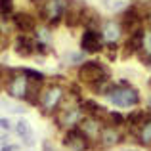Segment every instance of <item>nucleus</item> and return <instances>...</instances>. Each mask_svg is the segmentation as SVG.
I'll list each match as a JSON object with an SVG mask.
<instances>
[{
    "instance_id": "20e7f679",
    "label": "nucleus",
    "mask_w": 151,
    "mask_h": 151,
    "mask_svg": "<svg viewBox=\"0 0 151 151\" xmlns=\"http://www.w3.org/2000/svg\"><path fill=\"white\" fill-rule=\"evenodd\" d=\"M78 78L82 82L94 84V82H100V81H107L109 71H107V67H103L98 61H84L78 67Z\"/></svg>"
},
{
    "instance_id": "b1692460",
    "label": "nucleus",
    "mask_w": 151,
    "mask_h": 151,
    "mask_svg": "<svg viewBox=\"0 0 151 151\" xmlns=\"http://www.w3.org/2000/svg\"><path fill=\"white\" fill-rule=\"evenodd\" d=\"M145 21H147V25L151 27V10L147 12V14H145Z\"/></svg>"
},
{
    "instance_id": "7ed1b4c3",
    "label": "nucleus",
    "mask_w": 151,
    "mask_h": 151,
    "mask_svg": "<svg viewBox=\"0 0 151 151\" xmlns=\"http://www.w3.org/2000/svg\"><path fill=\"white\" fill-rule=\"evenodd\" d=\"M86 117L84 109H82V101L77 103V105H69V107H61L55 117L58 124L65 130H73V128H78L81 121Z\"/></svg>"
},
{
    "instance_id": "f8f14e48",
    "label": "nucleus",
    "mask_w": 151,
    "mask_h": 151,
    "mask_svg": "<svg viewBox=\"0 0 151 151\" xmlns=\"http://www.w3.org/2000/svg\"><path fill=\"white\" fill-rule=\"evenodd\" d=\"M101 33H103V38H105L107 42H117L119 40V37H121V33H122V25H121V21H105L101 25Z\"/></svg>"
},
{
    "instance_id": "ddd939ff",
    "label": "nucleus",
    "mask_w": 151,
    "mask_h": 151,
    "mask_svg": "<svg viewBox=\"0 0 151 151\" xmlns=\"http://www.w3.org/2000/svg\"><path fill=\"white\" fill-rule=\"evenodd\" d=\"M35 50H37V40L29 38L27 35H21V37L15 40V54L21 55V58H27V55H31Z\"/></svg>"
},
{
    "instance_id": "393cba45",
    "label": "nucleus",
    "mask_w": 151,
    "mask_h": 151,
    "mask_svg": "<svg viewBox=\"0 0 151 151\" xmlns=\"http://www.w3.org/2000/svg\"><path fill=\"white\" fill-rule=\"evenodd\" d=\"M144 59H145V63H147V65H151V55H145Z\"/></svg>"
},
{
    "instance_id": "4be33fe9",
    "label": "nucleus",
    "mask_w": 151,
    "mask_h": 151,
    "mask_svg": "<svg viewBox=\"0 0 151 151\" xmlns=\"http://www.w3.org/2000/svg\"><path fill=\"white\" fill-rule=\"evenodd\" d=\"M44 151H55V149H54V145H50V142H48V140L44 142Z\"/></svg>"
},
{
    "instance_id": "a211bd4d",
    "label": "nucleus",
    "mask_w": 151,
    "mask_h": 151,
    "mask_svg": "<svg viewBox=\"0 0 151 151\" xmlns=\"http://www.w3.org/2000/svg\"><path fill=\"white\" fill-rule=\"evenodd\" d=\"M23 73L29 77V81H44V73H40V71H35V69H23Z\"/></svg>"
},
{
    "instance_id": "c85d7f7f",
    "label": "nucleus",
    "mask_w": 151,
    "mask_h": 151,
    "mask_svg": "<svg viewBox=\"0 0 151 151\" xmlns=\"http://www.w3.org/2000/svg\"><path fill=\"white\" fill-rule=\"evenodd\" d=\"M35 2H37V0H35Z\"/></svg>"
},
{
    "instance_id": "bb28decb",
    "label": "nucleus",
    "mask_w": 151,
    "mask_h": 151,
    "mask_svg": "<svg viewBox=\"0 0 151 151\" xmlns=\"http://www.w3.org/2000/svg\"><path fill=\"white\" fill-rule=\"evenodd\" d=\"M149 86H151V81H149Z\"/></svg>"
},
{
    "instance_id": "f03ea898",
    "label": "nucleus",
    "mask_w": 151,
    "mask_h": 151,
    "mask_svg": "<svg viewBox=\"0 0 151 151\" xmlns=\"http://www.w3.org/2000/svg\"><path fill=\"white\" fill-rule=\"evenodd\" d=\"M29 77L21 71H12L6 77V92L14 100H27L29 94Z\"/></svg>"
},
{
    "instance_id": "39448f33",
    "label": "nucleus",
    "mask_w": 151,
    "mask_h": 151,
    "mask_svg": "<svg viewBox=\"0 0 151 151\" xmlns=\"http://www.w3.org/2000/svg\"><path fill=\"white\" fill-rule=\"evenodd\" d=\"M65 8H67V0H44L40 4V17L50 25H55L59 19L65 15Z\"/></svg>"
},
{
    "instance_id": "6ab92c4d",
    "label": "nucleus",
    "mask_w": 151,
    "mask_h": 151,
    "mask_svg": "<svg viewBox=\"0 0 151 151\" xmlns=\"http://www.w3.org/2000/svg\"><path fill=\"white\" fill-rule=\"evenodd\" d=\"M65 59L69 63H84V52H78V54H67Z\"/></svg>"
},
{
    "instance_id": "cd10ccee",
    "label": "nucleus",
    "mask_w": 151,
    "mask_h": 151,
    "mask_svg": "<svg viewBox=\"0 0 151 151\" xmlns=\"http://www.w3.org/2000/svg\"><path fill=\"white\" fill-rule=\"evenodd\" d=\"M149 103H151V100H149Z\"/></svg>"
},
{
    "instance_id": "4468645a",
    "label": "nucleus",
    "mask_w": 151,
    "mask_h": 151,
    "mask_svg": "<svg viewBox=\"0 0 151 151\" xmlns=\"http://www.w3.org/2000/svg\"><path fill=\"white\" fill-rule=\"evenodd\" d=\"M136 136H138V142L142 145H151V115L144 121V124L138 128Z\"/></svg>"
},
{
    "instance_id": "1a4fd4ad",
    "label": "nucleus",
    "mask_w": 151,
    "mask_h": 151,
    "mask_svg": "<svg viewBox=\"0 0 151 151\" xmlns=\"http://www.w3.org/2000/svg\"><path fill=\"white\" fill-rule=\"evenodd\" d=\"M63 144H65L71 151H86V149L90 147V140L78 128L67 130L65 138H63Z\"/></svg>"
},
{
    "instance_id": "f3484780",
    "label": "nucleus",
    "mask_w": 151,
    "mask_h": 151,
    "mask_svg": "<svg viewBox=\"0 0 151 151\" xmlns=\"http://www.w3.org/2000/svg\"><path fill=\"white\" fill-rule=\"evenodd\" d=\"M142 52H144V58L145 55H151V29L144 33V42H142Z\"/></svg>"
},
{
    "instance_id": "9b49d317",
    "label": "nucleus",
    "mask_w": 151,
    "mask_h": 151,
    "mask_svg": "<svg viewBox=\"0 0 151 151\" xmlns=\"http://www.w3.org/2000/svg\"><path fill=\"white\" fill-rule=\"evenodd\" d=\"M14 25L17 27L21 33H33L37 29V19L31 14H25V12H19V14L14 15Z\"/></svg>"
},
{
    "instance_id": "9d476101",
    "label": "nucleus",
    "mask_w": 151,
    "mask_h": 151,
    "mask_svg": "<svg viewBox=\"0 0 151 151\" xmlns=\"http://www.w3.org/2000/svg\"><path fill=\"white\" fill-rule=\"evenodd\" d=\"M121 132H119V128L117 126H113V124H105L103 126V130H101V136H100V147H115L117 144H121Z\"/></svg>"
},
{
    "instance_id": "dca6fc26",
    "label": "nucleus",
    "mask_w": 151,
    "mask_h": 151,
    "mask_svg": "<svg viewBox=\"0 0 151 151\" xmlns=\"http://www.w3.org/2000/svg\"><path fill=\"white\" fill-rule=\"evenodd\" d=\"M33 35H35L37 40H42V42H50L52 40V33H50L48 27H37V29L33 31Z\"/></svg>"
},
{
    "instance_id": "2eb2a0df",
    "label": "nucleus",
    "mask_w": 151,
    "mask_h": 151,
    "mask_svg": "<svg viewBox=\"0 0 151 151\" xmlns=\"http://www.w3.org/2000/svg\"><path fill=\"white\" fill-rule=\"evenodd\" d=\"M15 132H17L19 138H25V136H29V134H33V130H31V124L25 119H19V121L15 122Z\"/></svg>"
},
{
    "instance_id": "f257e3e1",
    "label": "nucleus",
    "mask_w": 151,
    "mask_h": 151,
    "mask_svg": "<svg viewBox=\"0 0 151 151\" xmlns=\"http://www.w3.org/2000/svg\"><path fill=\"white\" fill-rule=\"evenodd\" d=\"M105 98H107L111 103H113L115 107H134V105H138V101H140L138 92H136V90H134L126 81H122L119 86L115 84L113 90H111V92L107 94Z\"/></svg>"
},
{
    "instance_id": "6e6552de",
    "label": "nucleus",
    "mask_w": 151,
    "mask_h": 151,
    "mask_svg": "<svg viewBox=\"0 0 151 151\" xmlns=\"http://www.w3.org/2000/svg\"><path fill=\"white\" fill-rule=\"evenodd\" d=\"M103 33L98 29H86L84 35H82V40H81V48L86 54H94V52H100L101 44H103Z\"/></svg>"
},
{
    "instance_id": "0eeeda50",
    "label": "nucleus",
    "mask_w": 151,
    "mask_h": 151,
    "mask_svg": "<svg viewBox=\"0 0 151 151\" xmlns=\"http://www.w3.org/2000/svg\"><path fill=\"white\" fill-rule=\"evenodd\" d=\"M103 126H105V124H103L98 117H94V115H86V117L81 121V124H78V130H81V132L90 140V144L94 142V144L100 145V136H101Z\"/></svg>"
},
{
    "instance_id": "a878e982",
    "label": "nucleus",
    "mask_w": 151,
    "mask_h": 151,
    "mask_svg": "<svg viewBox=\"0 0 151 151\" xmlns=\"http://www.w3.org/2000/svg\"><path fill=\"white\" fill-rule=\"evenodd\" d=\"M126 151H134V149H126Z\"/></svg>"
},
{
    "instance_id": "aec40b11",
    "label": "nucleus",
    "mask_w": 151,
    "mask_h": 151,
    "mask_svg": "<svg viewBox=\"0 0 151 151\" xmlns=\"http://www.w3.org/2000/svg\"><path fill=\"white\" fill-rule=\"evenodd\" d=\"M21 142H23V145H27V147H33V145H35V136H33V134H29V136L21 138Z\"/></svg>"
},
{
    "instance_id": "5701e85b",
    "label": "nucleus",
    "mask_w": 151,
    "mask_h": 151,
    "mask_svg": "<svg viewBox=\"0 0 151 151\" xmlns=\"http://www.w3.org/2000/svg\"><path fill=\"white\" fill-rule=\"evenodd\" d=\"M15 145H2V151H15Z\"/></svg>"
},
{
    "instance_id": "412c9836",
    "label": "nucleus",
    "mask_w": 151,
    "mask_h": 151,
    "mask_svg": "<svg viewBox=\"0 0 151 151\" xmlns=\"http://www.w3.org/2000/svg\"><path fill=\"white\" fill-rule=\"evenodd\" d=\"M0 126H2V130H4V132H8V130L12 128V122L8 121V119H2V121H0Z\"/></svg>"
},
{
    "instance_id": "423d86ee",
    "label": "nucleus",
    "mask_w": 151,
    "mask_h": 151,
    "mask_svg": "<svg viewBox=\"0 0 151 151\" xmlns=\"http://www.w3.org/2000/svg\"><path fill=\"white\" fill-rule=\"evenodd\" d=\"M63 96H65V90H63L61 84H50L42 90V96H40V107L46 111V113H52L59 107Z\"/></svg>"
}]
</instances>
